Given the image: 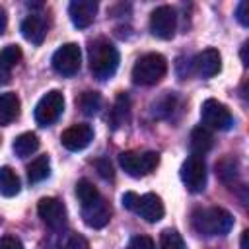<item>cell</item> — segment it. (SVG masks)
Instances as JSON below:
<instances>
[{
    "instance_id": "6da1fadb",
    "label": "cell",
    "mask_w": 249,
    "mask_h": 249,
    "mask_svg": "<svg viewBox=\"0 0 249 249\" xmlns=\"http://www.w3.org/2000/svg\"><path fill=\"white\" fill-rule=\"evenodd\" d=\"M76 196L80 200L82 218L89 228L99 230V228H105L109 224L111 206L101 196V193L93 187V183H89L88 179H80L76 185Z\"/></svg>"
},
{
    "instance_id": "7a4b0ae2",
    "label": "cell",
    "mask_w": 249,
    "mask_h": 249,
    "mask_svg": "<svg viewBox=\"0 0 249 249\" xmlns=\"http://www.w3.org/2000/svg\"><path fill=\"white\" fill-rule=\"evenodd\" d=\"M89 70L97 80H109L119 68V51L107 39H95L88 47Z\"/></svg>"
},
{
    "instance_id": "3957f363",
    "label": "cell",
    "mask_w": 249,
    "mask_h": 249,
    "mask_svg": "<svg viewBox=\"0 0 249 249\" xmlns=\"http://www.w3.org/2000/svg\"><path fill=\"white\" fill-rule=\"evenodd\" d=\"M191 226L200 235H226L233 226V218L220 206L198 208L191 216Z\"/></svg>"
},
{
    "instance_id": "277c9868",
    "label": "cell",
    "mask_w": 249,
    "mask_h": 249,
    "mask_svg": "<svg viewBox=\"0 0 249 249\" xmlns=\"http://www.w3.org/2000/svg\"><path fill=\"white\" fill-rule=\"evenodd\" d=\"M167 72V60L160 53H148L140 56L132 68V80L138 86H154Z\"/></svg>"
},
{
    "instance_id": "5b68a950",
    "label": "cell",
    "mask_w": 249,
    "mask_h": 249,
    "mask_svg": "<svg viewBox=\"0 0 249 249\" xmlns=\"http://www.w3.org/2000/svg\"><path fill=\"white\" fill-rule=\"evenodd\" d=\"M119 163L121 167L130 175V177H144L148 173H152L158 163H160V154L158 152H136V150H128L119 154Z\"/></svg>"
},
{
    "instance_id": "8992f818",
    "label": "cell",
    "mask_w": 249,
    "mask_h": 249,
    "mask_svg": "<svg viewBox=\"0 0 249 249\" xmlns=\"http://www.w3.org/2000/svg\"><path fill=\"white\" fill-rule=\"evenodd\" d=\"M64 111V95L56 89L53 91H47L35 105V121L41 124V126H49L53 124Z\"/></svg>"
},
{
    "instance_id": "52a82bcc",
    "label": "cell",
    "mask_w": 249,
    "mask_h": 249,
    "mask_svg": "<svg viewBox=\"0 0 249 249\" xmlns=\"http://www.w3.org/2000/svg\"><path fill=\"white\" fill-rule=\"evenodd\" d=\"M200 119L206 128H214V130H228L233 124V117L230 109L218 99H206L200 105Z\"/></svg>"
},
{
    "instance_id": "ba28073f",
    "label": "cell",
    "mask_w": 249,
    "mask_h": 249,
    "mask_svg": "<svg viewBox=\"0 0 249 249\" xmlns=\"http://www.w3.org/2000/svg\"><path fill=\"white\" fill-rule=\"evenodd\" d=\"M181 181L191 193H200L206 187V163L202 156H189L181 165Z\"/></svg>"
},
{
    "instance_id": "9c48e42d",
    "label": "cell",
    "mask_w": 249,
    "mask_h": 249,
    "mask_svg": "<svg viewBox=\"0 0 249 249\" xmlns=\"http://www.w3.org/2000/svg\"><path fill=\"white\" fill-rule=\"evenodd\" d=\"M53 68L60 76H74L82 66V53L76 43H66L58 47L53 54Z\"/></svg>"
},
{
    "instance_id": "30bf717a",
    "label": "cell",
    "mask_w": 249,
    "mask_h": 249,
    "mask_svg": "<svg viewBox=\"0 0 249 249\" xmlns=\"http://www.w3.org/2000/svg\"><path fill=\"white\" fill-rule=\"evenodd\" d=\"M37 212L41 216V220L53 230V231H60L66 228L68 222V214H66V206L54 198V196H45L39 200L37 204Z\"/></svg>"
},
{
    "instance_id": "8fae6325",
    "label": "cell",
    "mask_w": 249,
    "mask_h": 249,
    "mask_svg": "<svg viewBox=\"0 0 249 249\" xmlns=\"http://www.w3.org/2000/svg\"><path fill=\"white\" fill-rule=\"evenodd\" d=\"M177 29V14L171 6H160L150 16V31L160 39H171Z\"/></svg>"
},
{
    "instance_id": "7c38bea8",
    "label": "cell",
    "mask_w": 249,
    "mask_h": 249,
    "mask_svg": "<svg viewBox=\"0 0 249 249\" xmlns=\"http://www.w3.org/2000/svg\"><path fill=\"white\" fill-rule=\"evenodd\" d=\"M93 140V128L86 123H78L68 126L62 134H60V142L66 150L70 152H78L84 150L86 146H89V142Z\"/></svg>"
},
{
    "instance_id": "4fadbf2b",
    "label": "cell",
    "mask_w": 249,
    "mask_h": 249,
    "mask_svg": "<svg viewBox=\"0 0 249 249\" xmlns=\"http://www.w3.org/2000/svg\"><path fill=\"white\" fill-rule=\"evenodd\" d=\"M132 212H136L140 218H144L146 222L150 224H156L163 218L165 214V208H163V202L158 195L154 193H146L142 196H136V202L132 206Z\"/></svg>"
},
{
    "instance_id": "5bb4252c",
    "label": "cell",
    "mask_w": 249,
    "mask_h": 249,
    "mask_svg": "<svg viewBox=\"0 0 249 249\" xmlns=\"http://www.w3.org/2000/svg\"><path fill=\"white\" fill-rule=\"evenodd\" d=\"M68 14H70L72 23L78 29H86L91 25L97 14V2L95 0H72L68 6Z\"/></svg>"
},
{
    "instance_id": "9a60e30c",
    "label": "cell",
    "mask_w": 249,
    "mask_h": 249,
    "mask_svg": "<svg viewBox=\"0 0 249 249\" xmlns=\"http://www.w3.org/2000/svg\"><path fill=\"white\" fill-rule=\"evenodd\" d=\"M193 70L202 78H212L222 70V56L216 49H204L193 58Z\"/></svg>"
},
{
    "instance_id": "2e32d148",
    "label": "cell",
    "mask_w": 249,
    "mask_h": 249,
    "mask_svg": "<svg viewBox=\"0 0 249 249\" xmlns=\"http://www.w3.org/2000/svg\"><path fill=\"white\" fill-rule=\"evenodd\" d=\"M45 249H89L88 239L76 231H54L53 237L47 241Z\"/></svg>"
},
{
    "instance_id": "e0dca14e",
    "label": "cell",
    "mask_w": 249,
    "mask_h": 249,
    "mask_svg": "<svg viewBox=\"0 0 249 249\" xmlns=\"http://www.w3.org/2000/svg\"><path fill=\"white\" fill-rule=\"evenodd\" d=\"M21 35L33 43V45H41L45 35H47V19L41 14H29L23 21H21Z\"/></svg>"
},
{
    "instance_id": "ac0fdd59",
    "label": "cell",
    "mask_w": 249,
    "mask_h": 249,
    "mask_svg": "<svg viewBox=\"0 0 249 249\" xmlns=\"http://www.w3.org/2000/svg\"><path fill=\"white\" fill-rule=\"evenodd\" d=\"M21 49L18 45H6L0 51V84H8L12 78L14 68L21 60Z\"/></svg>"
},
{
    "instance_id": "d6986e66",
    "label": "cell",
    "mask_w": 249,
    "mask_h": 249,
    "mask_svg": "<svg viewBox=\"0 0 249 249\" xmlns=\"http://www.w3.org/2000/svg\"><path fill=\"white\" fill-rule=\"evenodd\" d=\"M189 140H191L189 144H191V150H193L195 156H204L214 146V136H212L210 128H206L202 124L200 126H195L191 130V138Z\"/></svg>"
},
{
    "instance_id": "ffe728a7",
    "label": "cell",
    "mask_w": 249,
    "mask_h": 249,
    "mask_svg": "<svg viewBox=\"0 0 249 249\" xmlns=\"http://www.w3.org/2000/svg\"><path fill=\"white\" fill-rule=\"evenodd\" d=\"M19 97L12 91L0 93V126L14 123L19 115Z\"/></svg>"
},
{
    "instance_id": "44dd1931",
    "label": "cell",
    "mask_w": 249,
    "mask_h": 249,
    "mask_svg": "<svg viewBox=\"0 0 249 249\" xmlns=\"http://www.w3.org/2000/svg\"><path fill=\"white\" fill-rule=\"evenodd\" d=\"M21 189L19 177L16 175V171L8 165L0 167V195L2 196H16Z\"/></svg>"
},
{
    "instance_id": "7402d4cb",
    "label": "cell",
    "mask_w": 249,
    "mask_h": 249,
    "mask_svg": "<svg viewBox=\"0 0 249 249\" xmlns=\"http://www.w3.org/2000/svg\"><path fill=\"white\" fill-rule=\"evenodd\" d=\"M39 150V138L35 132H23L14 140V152L19 158H27Z\"/></svg>"
},
{
    "instance_id": "603a6c76",
    "label": "cell",
    "mask_w": 249,
    "mask_h": 249,
    "mask_svg": "<svg viewBox=\"0 0 249 249\" xmlns=\"http://www.w3.org/2000/svg\"><path fill=\"white\" fill-rule=\"evenodd\" d=\"M51 173V161H49V156H37L29 165H27V179L31 183H39L43 179H47Z\"/></svg>"
},
{
    "instance_id": "cb8c5ba5",
    "label": "cell",
    "mask_w": 249,
    "mask_h": 249,
    "mask_svg": "<svg viewBox=\"0 0 249 249\" xmlns=\"http://www.w3.org/2000/svg\"><path fill=\"white\" fill-rule=\"evenodd\" d=\"M128 113H130V101H128V95L126 93H119L117 101H115V109L111 111V121H113V126H121L128 121Z\"/></svg>"
},
{
    "instance_id": "d4e9b609",
    "label": "cell",
    "mask_w": 249,
    "mask_h": 249,
    "mask_svg": "<svg viewBox=\"0 0 249 249\" xmlns=\"http://www.w3.org/2000/svg\"><path fill=\"white\" fill-rule=\"evenodd\" d=\"M78 107L82 109L84 115H95L101 109V95L97 91H84L78 99H76Z\"/></svg>"
},
{
    "instance_id": "484cf974",
    "label": "cell",
    "mask_w": 249,
    "mask_h": 249,
    "mask_svg": "<svg viewBox=\"0 0 249 249\" xmlns=\"http://www.w3.org/2000/svg\"><path fill=\"white\" fill-rule=\"evenodd\" d=\"M216 175L226 183V185H233V179L237 177V163L233 158H224L216 163Z\"/></svg>"
},
{
    "instance_id": "4316f807",
    "label": "cell",
    "mask_w": 249,
    "mask_h": 249,
    "mask_svg": "<svg viewBox=\"0 0 249 249\" xmlns=\"http://www.w3.org/2000/svg\"><path fill=\"white\" fill-rule=\"evenodd\" d=\"M160 249H185L181 233L177 230H163L160 235Z\"/></svg>"
},
{
    "instance_id": "83f0119b",
    "label": "cell",
    "mask_w": 249,
    "mask_h": 249,
    "mask_svg": "<svg viewBox=\"0 0 249 249\" xmlns=\"http://www.w3.org/2000/svg\"><path fill=\"white\" fill-rule=\"evenodd\" d=\"M126 249H156V247H154V241L148 235H136V237L130 239Z\"/></svg>"
},
{
    "instance_id": "f1b7e54d",
    "label": "cell",
    "mask_w": 249,
    "mask_h": 249,
    "mask_svg": "<svg viewBox=\"0 0 249 249\" xmlns=\"http://www.w3.org/2000/svg\"><path fill=\"white\" fill-rule=\"evenodd\" d=\"M0 249H23V243L14 235L0 237Z\"/></svg>"
},
{
    "instance_id": "f546056e",
    "label": "cell",
    "mask_w": 249,
    "mask_h": 249,
    "mask_svg": "<svg viewBox=\"0 0 249 249\" xmlns=\"http://www.w3.org/2000/svg\"><path fill=\"white\" fill-rule=\"evenodd\" d=\"M247 8H249L247 2H239V4H237V12H235V18H237V21H239L243 27L249 25V14H247Z\"/></svg>"
},
{
    "instance_id": "4dcf8cb0",
    "label": "cell",
    "mask_w": 249,
    "mask_h": 249,
    "mask_svg": "<svg viewBox=\"0 0 249 249\" xmlns=\"http://www.w3.org/2000/svg\"><path fill=\"white\" fill-rule=\"evenodd\" d=\"M95 165H97L99 173H101L105 179H111V177H113V167H111V163H109L107 160H97Z\"/></svg>"
},
{
    "instance_id": "1f68e13d",
    "label": "cell",
    "mask_w": 249,
    "mask_h": 249,
    "mask_svg": "<svg viewBox=\"0 0 249 249\" xmlns=\"http://www.w3.org/2000/svg\"><path fill=\"white\" fill-rule=\"evenodd\" d=\"M6 25H8V16H6V12L0 8V35L6 31Z\"/></svg>"
},
{
    "instance_id": "d6a6232c",
    "label": "cell",
    "mask_w": 249,
    "mask_h": 249,
    "mask_svg": "<svg viewBox=\"0 0 249 249\" xmlns=\"http://www.w3.org/2000/svg\"><path fill=\"white\" fill-rule=\"evenodd\" d=\"M247 47H249V43L245 41V43H243V47H241V60H243V64H245V66L249 64V62H247Z\"/></svg>"
},
{
    "instance_id": "836d02e7",
    "label": "cell",
    "mask_w": 249,
    "mask_h": 249,
    "mask_svg": "<svg viewBox=\"0 0 249 249\" xmlns=\"http://www.w3.org/2000/svg\"><path fill=\"white\" fill-rule=\"evenodd\" d=\"M247 237H249V231L245 230V231L241 233V249H247Z\"/></svg>"
}]
</instances>
